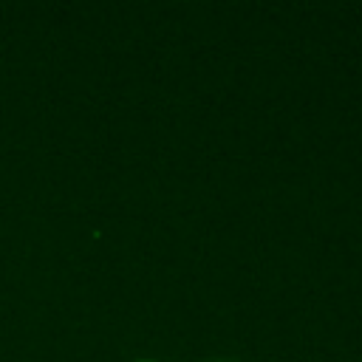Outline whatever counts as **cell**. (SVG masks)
Returning a JSON list of instances; mask_svg holds the SVG:
<instances>
[{
    "label": "cell",
    "mask_w": 362,
    "mask_h": 362,
    "mask_svg": "<svg viewBox=\"0 0 362 362\" xmlns=\"http://www.w3.org/2000/svg\"><path fill=\"white\" fill-rule=\"evenodd\" d=\"M136 362H153V359H136Z\"/></svg>",
    "instance_id": "obj_2"
},
{
    "label": "cell",
    "mask_w": 362,
    "mask_h": 362,
    "mask_svg": "<svg viewBox=\"0 0 362 362\" xmlns=\"http://www.w3.org/2000/svg\"><path fill=\"white\" fill-rule=\"evenodd\" d=\"M204 362H240L238 356H209V359H204Z\"/></svg>",
    "instance_id": "obj_1"
}]
</instances>
